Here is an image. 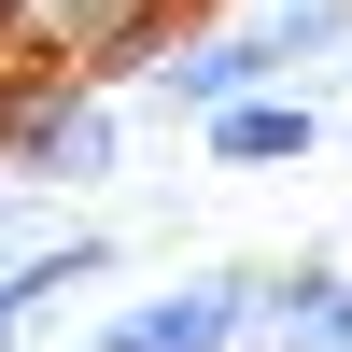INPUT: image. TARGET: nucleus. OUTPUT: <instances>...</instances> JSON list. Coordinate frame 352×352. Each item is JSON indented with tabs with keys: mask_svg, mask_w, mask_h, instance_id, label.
I'll use <instances>...</instances> for the list:
<instances>
[{
	"mask_svg": "<svg viewBox=\"0 0 352 352\" xmlns=\"http://www.w3.org/2000/svg\"><path fill=\"white\" fill-rule=\"evenodd\" d=\"M0 169L43 184V197L113 184V169H127V113H113V85H99V71H56V85H28V99H0Z\"/></svg>",
	"mask_w": 352,
	"mask_h": 352,
	"instance_id": "nucleus-1",
	"label": "nucleus"
},
{
	"mask_svg": "<svg viewBox=\"0 0 352 352\" xmlns=\"http://www.w3.org/2000/svg\"><path fill=\"white\" fill-rule=\"evenodd\" d=\"M254 268L268 254H226L197 282H155V296H127L85 352H254Z\"/></svg>",
	"mask_w": 352,
	"mask_h": 352,
	"instance_id": "nucleus-2",
	"label": "nucleus"
},
{
	"mask_svg": "<svg viewBox=\"0 0 352 352\" xmlns=\"http://www.w3.org/2000/svg\"><path fill=\"white\" fill-rule=\"evenodd\" d=\"M197 141H212V169H310L324 155V99L310 85H254V99L197 113Z\"/></svg>",
	"mask_w": 352,
	"mask_h": 352,
	"instance_id": "nucleus-3",
	"label": "nucleus"
},
{
	"mask_svg": "<svg viewBox=\"0 0 352 352\" xmlns=\"http://www.w3.org/2000/svg\"><path fill=\"white\" fill-rule=\"evenodd\" d=\"M85 282H113V226H56V240L0 254V352L28 324H56V296H85Z\"/></svg>",
	"mask_w": 352,
	"mask_h": 352,
	"instance_id": "nucleus-4",
	"label": "nucleus"
},
{
	"mask_svg": "<svg viewBox=\"0 0 352 352\" xmlns=\"http://www.w3.org/2000/svg\"><path fill=\"white\" fill-rule=\"evenodd\" d=\"M155 85H169V113H226V99H254V85H282V56H268V28H212V43L155 56Z\"/></svg>",
	"mask_w": 352,
	"mask_h": 352,
	"instance_id": "nucleus-5",
	"label": "nucleus"
},
{
	"mask_svg": "<svg viewBox=\"0 0 352 352\" xmlns=\"http://www.w3.org/2000/svg\"><path fill=\"white\" fill-rule=\"evenodd\" d=\"M338 296H352V268H338V254H296V268H254V352H296L310 324H338Z\"/></svg>",
	"mask_w": 352,
	"mask_h": 352,
	"instance_id": "nucleus-6",
	"label": "nucleus"
},
{
	"mask_svg": "<svg viewBox=\"0 0 352 352\" xmlns=\"http://www.w3.org/2000/svg\"><path fill=\"white\" fill-rule=\"evenodd\" d=\"M254 28H268V56H282V85H296L310 56H338V43H352V0H268Z\"/></svg>",
	"mask_w": 352,
	"mask_h": 352,
	"instance_id": "nucleus-7",
	"label": "nucleus"
},
{
	"mask_svg": "<svg viewBox=\"0 0 352 352\" xmlns=\"http://www.w3.org/2000/svg\"><path fill=\"white\" fill-rule=\"evenodd\" d=\"M296 352H352V296H338V324H310V338H296Z\"/></svg>",
	"mask_w": 352,
	"mask_h": 352,
	"instance_id": "nucleus-8",
	"label": "nucleus"
},
{
	"mask_svg": "<svg viewBox=\"0 0 352 352\" xmlns=\"http://www.w3.org/2000/svg\"><path fill=\"white\" fill-rule=\"evenodd\" d=\"M338 99H352V43H338Z\"/></svg>",
	"mask_w": 352,
	"mask_h": 352,
	"instance_id": "nucleus-9",
	"label": "nucleus"
}]
</instances>
